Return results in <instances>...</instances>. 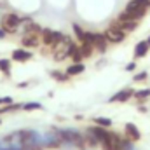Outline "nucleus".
Instances as JSON below:
<instances>
[{
	"instance_id": "9",
	"label": "nucleus",
	"mask_w": 150,
	"mask_h": 150,
	"mask_svg": "<svg viewBox=\"0 0 150 150\" xmlns=\"http://www.w3.org/2000/svg\"><path fill=\"white\" fill-rule=\"evenodd\" d=\"M124 133H126V138L131 140V142H138V140L142 138V133L138 131V127H136L133 122H127V124L124 126Z\"/></svg>"
},
{
	"instance_id": "7",
	"label": "nucleus",
	"mask_w": 150,
	"mask_h": 150,
	"mask_svg": "<svg viewBox=\"0 0 150 150\" xmlns=\"http://www.w3.org/2000/svg\"><path fill=\"white\" fill-rule=\"evenodd\" d=\"M133 94H134V91L133 89H129V87H126V89H122V91H119V93H115L112 98L108 100L110 103H119V101H127L129 98H133Z\"/></svg>"
},
{
	"instance_id": "2",
	"label": "nucleus",
	"mask_w": 150,
	"mask_h": 150,
	"mask_svg": "<svg viewBox=\"0 0 150 150\" xmlns=\"http://www.w3.org/2000/svg\"><path fill=\"white\" fill-rule=\"evenodd\" d=\"M75 47H77V45H75L74 40L70 37H67V35H63V38H61L58 44H54L51 49H52L54 59H56V61H63V59L70 58V54H72V51H74Z\"/></svg>"
},
{
	"instance_id": "21",
	"label": "nucleus",
	"mask_w": 150,
	"mask_h": 150,
	"mask_svg": "<svg viewBox=\"0 0 150 150\" xmlns=\"http://www.w3.org/2000/svg\"><path fill=\"white\" fill-rule=\"evenodd\" d=\"M23 110L30 112V110H42L40 103H23Z\"/></svg>"
},
{
	"instance_id": "8",
	"label": "nucleus",
	"mask_w": 150,
	"mask_h": 150,
	"mask_svg": "<svg viewBox=\"0 0 150 150\" xmlns=\"http://www.w3.org/2000/svg\"><path fill=\"white\" fill-rule=\"evenodd\" d=\"M32 58H33V54H32L28 49H25V47H21V49H14V51H12V59H14V61L25 63V61H30Z\"/></svg>"
},
{
	"instance_id": "18",
	"label": "nucleus",
	"mask_w": 150,
	"mask_h": 150,
	"mask_svg": "<svg viewBox=\"0 0 150 150\" xmlns=\"http://www.w3.org/2000/svg\"><path fill=\"white\" fill-rule=\"evenodd\" d=\"M94 124H98L101 127H110L112 126V119H108V117H94Z\"/></svg>"
},
{
	"instance_id": "5",
	"label": "nucleus",
	"mask_w": 150,
	"mask_h": 150,
	"mask_svg": "<svg viewBox=\"0 0 150 150\" xmlns=\"http://www.w3.org/2000/svg\"><path fill=\"white\" fill-rule=\"evenodd\" d=\"M58 136L61 138V142L74 143L77 147H82L84 145V136L79 131H75V129H59L58 131Z\"/></svg>"
},
{
	"instance_id": "15",
	"label": "nucleus",
	"mask_w": 150,
	"mask_h": 150,
	"mask_svg": "<svg viewBox=\"0 0 150 150\" xmlns=\"http://www.w3.org/2000/svg\"><path fill=\"white\" fill-rule=\"evenodd\" d=\"M19 108H23V105H19V103L4 105V107H0V115H2V113H9V112H16V110H19Z\"/></svg>"
},
{
	"instance_id": "20",
	"label": "nucleus",
	"mask_w": 150,
	"mask_h": 150,
	"mask_svg": "<svg viewBox=\"0 0 150 150\" xmlns=\"http://www.w3.org/2000/svg\"><path fill=\"white\" fill-rule=\"evenodd\" d=\"M74 32H75V35H77V38L80 40V44H82V42H84V38H86V32L82 30V26L75 23V25H74Z\"/></svg>"
},
{
	"instance_id": "19",
	"label": "nucleus",
	"mask_w": 150,
	"mask_h": 150,
	"mask_svg": "<svg viewBox=\"0 0 150 150\" xmlns=\"http://www.w3.org/2000/svg\"><path fill=\"white\" fill-rule=\"evenodd\" d=\"M51 77H52V79H56V80H59V82H65V80H68V77H70V75L67 74V72H65V74H61V72H58V70H52V72H51Z\"/></svg>"
},
{
	"instance_id": "1",
	"label": "nucleus",
	"mask_w": 150,
	"mask_h": 150,
	"mask_svg": "<svg viewBox=\"0 0 150 150\" xmlns=\"http://www.w3.org/2000/svg\"><path fill=\"white\" fill-rule=\"evenodd\" d=\"M145 14H147V7L142 5V4L136 2V0H131V2L126 5L124 12L119 14L117 21H122V19H134V21H140V19L145 18Z\"/></svg>"
},
{
	"instance_id": "25",
	"label": "nucleus",
	"mask_w": 150,
	"mask_h": 150,
	"mask_svg": "<svg viewBox=\"0 0 150 150\" xmlns=\"http://www.w3.org/2000/svg\"><path fill=\"white\" fill-rule=\"evenodd\" d=\"M136 2H140V4H142V5H145L147 9L150 7V0H136Z\"/></svg>"
},
{
	"instance_id": "27",
	"label": "nucleus",
	"mask_w": 150,
	"mask_h": 150,
	"mask_svg": "<svg viewBox=\"0 0 150 150\" xmlns=\"http://www.w3.org/2000/svg\"><path fill=\"white\" fill-rule=\"evenodd\" d=\"M147 42H149V44H150V37H149V38H147Z\"/></svg>"
},
{
	"instance_id": "3",
	"label": "nucleus",
	"mask_w": 150,
	"mask_h": 150,
	"mask_svg": "<svg viewBox=\"0 0 150 150\" xmlns=\"http://www.w3.org/2000/svg\"><path fill=\"white\" fill-rule=\"evenodd\" d=\"M126 33H127V32H124V30H122V26L119 25V21H117V23H113V25H110V26L103 32L105 38H107L110 44H120V42L126 38Z\"/></svg>"
},
{
	"instance_id": "13",
	"label": "nucleus",
	"mask_w": 150,
	"mask_h": 150,
	"mask_svg": "<svg viewBox=\"0 0 150 150\" xmlns=\"http://www.w3.org/2000/svg\"><path fill=\"white\" fill-rule=\"evenodd\" d=\"M84 70H86L84 63H74V65H70V67L67 68V74L70 75V77H74V75H80Z\"/></svg>"
},
{
	"instance_id": "12",
	"label": "nucleus",
	"mask_w": 150,
	"mask_h": 150,
	"mask_svg": "<svg viewBox=\"0 0 150 150\" xmlns=\"http://www.w3.org/2000/svg\"><path fill=\"white\" fill-rule=\"evenodd\" d=\"M138 23L140 21H134V19H122V21H119V25L122 26L124 32H134L138 28Z\"/></svg>"
},
{
	"instance_id": "28",
	"label": "nucleus",
	"mask_w": 150,
	"mask_h": 150,
	"mask_svg": "<svg viewBox=\"0 0 150 150\" xmlns=\"http://www.w3.org/2000/svg\"><path fill=\"white\" fill-rule=\"evenodd\" d=\"M0 124H2V120H0Z\"/></svg>"
},
{
	"instance_id": "17",
	"label": "nucleus",
	"mask_w": 150,
	"mask_h": 150,
	"mask_svg": "<svg viewBox=\"0 0 150 150\" xmlns=\"http://www.w3.org/2000/svg\"><path fill=\"white\" fill-rule=\"evenodd\" d=\"M70 58L74 59V63H82V59H84V54H82V51H80V47H79V45H77L74 51H72Z\"/></svg>"
},
{
	"instance_id": "10",
	"label": "nucleus",
	"mask_w": 150,
	"mask_h": 150,
	"mask_svg": "<svg viewBox=\"0 0 150 150\" xmlns=\"http://www.w3.org/2000/svg\"><path fill=\"white\" fill-rule=\"evenodd\" d=\"M107 45H108V40L105 38L103 33H94V42H93L94 51H98V52H105V51H107Z\"/></svg>"
},
{
	"instance_id": "14",
	"label": "nucleus",
	"mask_w": 150,
	"mask_h": 150,
	"mask_svg": "<svg viewBox=\"0 0 150 150\" xmlns=\"http://www.w3.org/2000/svg\"><path fill=\"white\" fill-rule=\"evenodd\" d=\"M133 98H136L138 101H145L147 98H150V89H140V91H134V94H133Z\"/></svg>"
},
{
	"instance_id": "11",
	"label": "nucleus",
	"mask_w": 150,
	"mask_h": 150,
	"mask_svg": "<svg viewBox=\"0 0 150 150\" xmlns=\"http://www.w3.org/2000/svg\"><path fill=\"white\" fill-rule=\"evenodd\" d=\"M149 49H150V44L147 42V40L138 42L136 47H134V58H143V56H147Z\"/></svg>"
},
{
	"instance_id": "23",
	"label": "nucleus",
	"mask_w": 150,
	"mask_h": 150,
	"mask_svg": "<svg viewBox=\"0 0 150 150\" xmlns=\"http://www.w3.org/2000/svg\"><path fill=\"white\" fill-rule=\"evenodd\" d=\"M11 103H14L11 96H2V98H0V107H4V105H11Z\"/></svg>"
},
{
	"instance_id": "16",
	"label": "nucleus",
	"mask_w": 150,
	"mask_h": 150,
	"mask_svg": "<svg viewBox=\"0 0 150 150\" xmlns=\"http://www.w3.org/2000/svg\"><path fill=\"white\" fill-rule=\"evenodd\" d=\"M0 70H2V74L4 75H11V59H5V58H2L0 59Z\"/></svg>"
},
{
	"instance_id": "22",
	"label": "nucleus",
	"mask_w": 150,
	"mask_h": 150,
	"mask_svg": "<svg viewBox=\"0 0 150 150\" xmlns=\"http://www.w3.org/2000/svg\"><path fill=\"white\" fill-rule=\"evenodd\" d=\"M147 77H149V74H147V72H140V74L134 75V82H142V80H147Z\"/></svg>"
},
{
	"instance_id": "6",
	"label": "nucleus",
	"mask_w": 150,
	"mask_h": 150,
	"mask_svg": "<svg viewBox=\"0 0 150 150\" xmlns=\"http://www.w3.org/2000/svg\"><path fill=\"white\" fill-rule=\"evenodd\" d=\"M61 38H63V33H59V32H54V30H49V28L42 30V44H44V45L52 47V45L58 44Z\"/></svg>"
},
{
	"instance_id": "24",
	"label": "nucleus",
	"mask_w": 150,
	"mask_h": 150,
	"mask_svg": "<svg viewBox=\"0 0 150 150\" xmlns=\"http://www.w3.org/2000/svg\"><path fill=\"white\" fill-rule=\"evenodd\" d=\"M136 70V61H131L126 65V72H134Z\"/></svg>"
},
{
	"instance_id": "4",
	"label": "nucleus",
	"mask_w": 150,
	"mask_h": 150,
	"mask_svg": "<svg viewBox=\"0 0 150 150\" xmlns=\"http://www.w3.org/2000/svg\"><path fill=\"white\" fill-rule=\"evenodd\" d=\"M21 26V18L14 12H9L5 14V18L2 19V28L5 33H16Z\"/></svg>"
},
{
	"instance_id": "26",
	"label": "nucleus",
	"mask_w": 150,
	"mask_h": 150,
	"mask_svg": "<svg viewBox=\"0 0 150 150\" xmlns=\"http://www.w3.org/2000/svg\"><path fill=\"white\" fill-rule=\"evenodd\" d=\"M5 35H7V33L4 32V28H0V38H4V37H5Z\"/></svg>"
}]
</instances>
